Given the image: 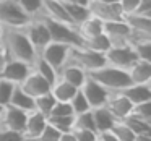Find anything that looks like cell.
<instances>
[{"label":"cell","mask_w":151,"mask_h":141,"mask_svg":"<svg viewBox=\"0 0 151 141\" xmlns=\"http://www.w3.org/2000/svg\"><path fill=\"white\" fill-rule=\"evenodd\" d=\"M86 75H88V78L99 83L102 88H106L109 92H119L124 88H127L128 84H132L130 76H128V73L125 70L114 68L111 65H104L98 70L86 73Z\"/></svg>","instance_id":"2"},{"label":"cell","mask_w":151,"mask_h":141,"mask_svg":"<svg viewBox=\"0 0 151 141\" xmlns=\"http://www.w3.org/2000/svg\"><path fill=\"white\" fill-rule=\"evenodd\" d=\"M23 135L21 133H15V131H8L0 128V141H21Z\"/></svg>","instance_id":"42"},{"label":"cell","mask_w":151,"mask_h":141,"mask_svg":"<svg viewBox=\"0 0 151 141\" xmlns=\"http://www.w3.org/2000/svg\"><path fill=\"white\" fill-rule=\"evenodd\" d=\"M4 109L5 107H2V105H0V118H2V114H4Z\"/></svg>","instance_id":"51"},{"label":"cell","mask_w":151,"mask_h":141,"mask_svg":"<svg viewBox=\"0 0 151 141\" xmlns=\"http://www.w3.org/2000/svg\"><path fill=\"white\" fill-rule=\"evenodd\" d=\"M59 141H76V140H75V136H73V133L70 131V133H62L60 135Z\"/></svg>","instance_id":"46"},{"label":"cell","mask_w":151,"mask_h":141,"mask_svg":"<svg viewBox=\"0 0 151 141\" xmlns=\"http://www.w3.org/2000/svg\"><path fill=\"white\" fill-rule=\"evenodd\" d=\"M33 72V65L29 63H24L20 62V60H13V59H8L7 63H5L4 70L0 73V78L8 79L10 83L13 84H21V83L26 79V76Z\"/></svg>","instance_id":"11"},{"label":"cell","mask_w":151,"mask_h":141,"mask_svg":"<svg viewBox=\"0 0 151 141\" xmlns=\"http://www.w3.org/2000/svg\"><path fill=\"white\" fill-rule=\"evenodd\" d=\"M127 73L135 84H151V62L148 60H137Z\"/></svg>","instance_id":"17"},{"label":"cell","mask_w":151,"mask_h":141,"mask_svg":"<svg viewBox=\"0 0 151 141\" xmlns=\"http://www.w3.org/2000/svg\"><path fill=\"white\" fill-rule=\"evenodd\" d=\"M117 4H119V7H120L122 15L125 16V15H132V13L137 11L140 0H119Z\"/></svg>","instance_id":"41"},{"label":"cell","mask_w":151,"mask_h":141,"mask_svg":"<svg viewBox=\"0 0 151 141\" xmlns=\"http://www.w3.org/2000/svg\"><path fill=\"white\" fill-rule=\"evenodd\" d=\"M93 118H94V127L96 131L99 133H104V131H109L114 123L117 120L114 118V115L107 110V107H98V109H93Z\"/></svg>","instance_id":"21"},{"label":"cell","mask_w":151,"mask_h":141,"mask_svg":"<svg viewBox=\"0 0 151 141\" xmlns=\"http://www.w3.org/2000/svg\"><path fill=\"white\" fill-rule=\"evenodd\" d=\"M135 141H151V135H138Z\"/></svg>","instance_id":"48"},{"label":"cell","mask_w":151,"mask_h":141,"mask_svg":"<svg viewBox=\"0 0 151 141\" xmlns=\"http://www.w3.org/2000/svg\"><path fill=\"white\" fill-rule=\"evenodd\" d=\"M46 125H47V118L42 114H39L36 110L29 112L26 117V123H24L23 136L24 138H39V135L42 133Z\"/></svg>","instance_id":"18"},{"label":"cell","mask_w":151,"mask_h":141,"mask_svg":"<svg viewBox=\"0 0 151 141\" xmlns=\"http://www.w3.org/2000/svg\"><path fill=\"white\" fill-rule=\"evenodd\" d=\"M83 47L93 50V52H98V54H106L111 49V41H109V37L104 33H101L94 37H89V39L83 41Z\"/></svg>","instance_id":"27"},{"label":"cell","mask_w":151,"mask_h":141,"mask_svg":"<svg viewBox=\"0 0 151 141\" xmlns=\"http://www.w3.org/2000/svg\"><path fill=\"white\" fill-rule=\"evenodd\" d=\"M120 122H124L137 136L138 135H151V122H148V120H141V118L130 114L127 118H124Z\"/></svg>","instance_id":"29"},{"label":"cell","mask_w":151,"mask_h":141,"mask_svg":"<svg viewBox=\"0 0 151 141\" xmlns=\"http://www.w3.org/2000/svg\"><path fill=\"white\" fill-rule=\"evenodd\" d=\"M132 115L141 118V120H148L151 122V101L143 102V104H137L132 109Z\"/></svg>","instance_id":"37"},{"label":"cell","mask_w":151,"mask_h":141,"mask_svg":"<svg viewBox=\"0 0 151 141\" xmlns=\"http://www.w3.org/2000/svg\"><path fill=\"white\" fill-rule=\"evenodd\" d=\"M98 141H99V140H98Z\"/></svg>","instance_id":"54"},{"label":"cell","mask_w":151,"mask_h":141,"mask_svg":"<svg viewBox=\"0 0 151 141\" xmlns=\"http://www.w3.org/2000/svg\"><path fill=\"white\" fill-rule=\"evenodd\" d=\"M47 122H49L54 128H57L60 133H70V131H73L75 115H67V117H49Z\"/></svg>","instance_id":"31"},{"label":"cell","mask_w":151,"mask_h":141,"mask_svg":"<svg viewBox=\"0 0 151 141\" xmlns=\"http://www.w3.org/2000/svg\"><path fill=\"white\" fill-rule=\"evenodd\" d=\"M80 91H81L83 96L86 97L91 110L93 109H98V107H104L107 99H109V96H111V92H109L107 89L102 88V86L99 84V83H96L94 79L88 78V75H86V81L83 83Z\"/></svg>","instance_id":"8"},{"label":"cell","mask_w":151,"mask_h":141,"mask_svg":"<svg viewBox=\"0 0 151 141\" xmlns=\"http://www.w3.org/2000/svg\"><path fill=\"white\" fill-rule=\"evenodd\" d=\"M89 2H98V4H117L119 0H89Z\"/></svg>","instance_id":"49"},{"label":"cell","mask_w":151,"mask_h":141,"mask_svg":"<svg viewBox=\"0 0 151 141\" xmlns=\"http://www.w3.org/2000/svg\"><path fill=\"white\" fill-rule=\"evenodd\" d=\"M104 59L106 65L128 72V68L137 62L138 57L135 54L133 47L130 44H125V46H111V49L104 54Z\"/></svg>","instance_id":"5"},{"label":"cell","mask_w":151,"mask_h":141,"mask_svg":"<svg viewBox=\"0 0 151 141\" xmlns=\"http://www.w3.org/2000/svg\"><path fill=\"white\" fill-rule=\"evenodd\" d=\"M65 10L68 13L70 20H72L73 26H78L81 21H85L86 18L89 16V10H88V5H81V4H65Z\"/></svg>","instance_id":"26"},{"label":"cell","mask_w":151,"mask_h":141,"mask_svg":"<svg viewBox=\"0 0 151 141\" xmlns=\"http://www.w3.org/2000/svg\"><path fill=\"white\" fill-rule=\"evenodd\" d=\"M21 31L24 33V36L28 37V41L31 42V46L34 47L36 54H39L47 44L50 42V36L49 31H47L46 24L41 18H33L29 20L23 28H20Z\"/></svg>","instance_id":"7"},{"label":"cell","mask_w":151,"mask_h":141,"mask_svg":"<svg viewBox=\"0 0 151 141\" xmlns=\"http://www.w3.org/2000/svg\"><path fill=\"white\" fill-rule=\"evenodd\" d=\"M67 115H73L70 102H55V105H54V109H52L49 117H67Z\"/></svg>","instance_id":"39"},{"label":"cell","mask_w":151,"mask_h":141,"mask_svg":"<svg viewBox=\"0 0 151 141\" xmlns=\"http://www.w3.org/2000/svg\"><path fill=\"white\" fill-rule=\"evenodd\" d=\"M18 7L17 0H0V26L2 28H23L29 21Z\"/></svg>","instance_id":"6"},{"label":"cell","mask_w":151,"mask_h":141,"mask_svg":"<svg viewBox=\"0 0 151 141\" xmlns=\"http://www.w3.org/2000/svg\"><path fill=\"white\" fill-rule=\"evenodd\" d=\"M70 105H72L73 115H78V114H83V112L91 110V107H89L88 101H86V97L83 96V92L80 91V89L75 92V96L70 99Z\"/></svg>","instance_id":"34"},{"label":"cell","mask_w":151,"mask_h":141,"mask_svg":"<svg viewBox=\"0 0 151 141\" xmlns=\"http://www.w3.org/2000/svg\"><path fill=\"white\" fill-rule=\"evenodd\" d=\"M18 86H20L26 94H29L33 99L37 97V96L46 94V92H50V84L42 78V76L37 75L34 70L26 76V79H24L21 84H18Z\"/></svg>","instance_id":"15"},{"label":"cell","mask_w":151,"mask_h":141,"mask_svg":"<svg viewBox=\"0 0 151 141\" xmlns=\"http://www.w3.org/2000/svg\"><path fill=\"white\" fill-rule=\"evenodd\" d=\"M124 21L133 33L141 34H151V18L150 16H141V15H125Z\"/></svg>","instance_id":"24"},{"label":"cell","mask_w":151,"mask_h":141,"mask_svg":"<svg viewBox=\"0 0 151 141\" xmlns=\"http://www.w3.org/2000/svg\"><path fill=\"white\" fill-rule=\"evenodd\" d=\"M0 46L8 59L20 60V62L29 63V65H33L34 59L37 57L34 47L31 46V42L20 28H4Z\"/></svg>","instance_id":"1"},{"label":"cell","mask_w":151,"mask_h":141,"mask_svg":"<svg viewBox=\"0 0 151 141\" xmlns=\"http://www.w3.org/2000/svg\"><path fill=\"white\" fill-rule=\"evenodd\" d=\"M44 21L47 31H49V36L52 42H59V44H65L68 47H81L83 46V39L80 37V34L76 33L75 26H70V24L60 23V21L50 20L46 16H39Z\"/></svg>","instance_id":"3"},{"label":"cell","mask_w":151,"mask_h":141,"mask_svg":"<svg viewBox=\"0 0 151 141\" xmlns=\"http://www.w3.org/2000/svg\"><path fill=\"white\" fill-rule=\"evenodd\" d=\"M8 105H12V107H15V109H20V110L26 112V114H29V112L34 110V99L31 97L29 94H26L20 86H15L13 94H12V99H10V104Z\"/></svg>","instance_id":"22"},{"label":"cell","mask_w":151,"mask_h":141,"mask_svg":"<svg viewBox=\"0 0 151 141\" xmlns=\"http://www.w3.org/2000/svg\"><path fill=\"white\" fill-rule=\"evenodd\" d=\"M21 141H41V140H39V138H24L23 136V140H21Z\"/></svg>","instance_id":"50"},{"label":"cell","mask_w":151,"mask_h":141,"mask_svg":"<svg viewBox=\"0 0 151 141\" xmlns=\"http://www.w3.org/2000/svg\"><path fill=\"white\" fill-rule=\"evenodd\" d=\"M119 92H122L132 102V105L151 101V84H135V83H132Z\"/></svg>","instance_id":"16"},{"label":"cell","mask_w":151,"mask_h":141,"mask_svg":"<svg viewBox=\"0 0 151 141\" xmlns=\"http://www.w3.org/2000/svg\"><path fill=\"white\" fill-rule=\"evenodd\" d=\"M102 33L109 37L111 46H125V44H130L132 29L127 26V23L124 20L104 23L102 24Z\"/></svg>","instance_id":"10"},{"label":"cell","mask_w":151,"mask_h":141,"mask_svg":"<svg viewBox=\"0 0 151 141\" xmlns=\"http://www.w3.org/2000/svg\"><path fill=\"white\" fill-rule=\"evenodd\" d=\"M68 50H70V47L65 46V44H59V42H52V41H50L37 55H39L41 59H44L52 68L57 70V73H59V70L67 63Z\"/></svg>","instance_id":"9"},{"label":"cell","mask_w":151,"mask_h":141,"mask_svg":"<svg viewBox=\"0 0 151 141\" xmlns=\"http://www.w3.org/2000/svg\"><path fill=\"white\" fill-rule=\"evenodd\" d=\"M26 117H28L26 112L20 110V109H15V107H12V105H7V107L4 109L2 118H0V128L23 135Z\"/></svg>","instance_id":"12"},{"label":"cell","mask_w":151,"mask_h":141,"mask_svg":"<svg viewBox=\"0 0 151 141\" xmlns=\"http://www.w3.org/2000/svg\"><path fill=\"white\" fill-rule=\"evenodd\" d=\"M135 15H141V16H150L151 18V0H140Z\"/></svg>","instance_id":"43"},{"label":"cell","mask_w":151,"mask_h":141,"mask_svg":"<svg viewBox=\"0 0 151 141\" xmlns=\"http://www.w3.org/2000/svg\"><path fill=\"white\" fill-rule=\"evenodd\" d=\"M73 136L76 141H98L99 135L93 130H85V128H73Z\"/></svg>","instance_id":"38"},{"label":"cell","mask_w":151,"mask_h":141,"mask_svg":"<svg viewBox=\"0 0 151 141\" xmlns=\"http://www.w3.org/2000/svg\"><path fill=\"white\" fill-rule=\"evenodd\" d=\"M2 34H4V28L0 26V39H2Z\"/></svg>","instance_id":"52"},{"label":"cell","mask_w":151,"mask_h":141,"mask_svg":"<svg viewBox=\"0 0 151 141\" xmlns=\"http://www.w3.org/2000/svg\"><path fill=\"white\" fill-rule=\"evenodd\" d=\"M55 99H54V96L50 94V92H46V94L42 96H37V97H34V110L39 112V114H42L44 117H49L50 112H52L54 105H55Z\"/></svg>","instance_id":"30"},{"label":"cell","mask_w":151,"mask_h":141,"mask_svg":"<svg viewBox=\"0 0 151 141\" xmlns=\"http://www.w3.org/2000/svg\"><path fill=\"white\" fill-rule=\"evenodd\" d=\"M130 46L133 47L138 60H148V62H151V39L137 41V42H132Z\"/></svg>","instance_id":"33"},{"label":"cell","mask_w":151,"mask_h":141,"mask_svg":"<svg viewBox=\"0 0 151 141\" xmlns=\"http://www.w3.org/2000/svg\"><path fill=\"white\" fill-rule=\"evenodd\" d=\"M18 7L28 18H39L44 11V0H17Z\"/></svg>","instance_id":"28"},{"label":"cell","mask_w":151,"mask_h":141,"mask_svg":"<svg viewBox=\"0 0 151 141\" xmlns=\"http://www.w3.org/2000/svg\"><path fill=\"white\" fill-rule=\"evenodd\" d=\"M15 86L17 84L10 83L8 79L0 78V105L2 107H7L10 104V99H12V94H13Z\"/></svg>","instance_id":"36"},{"label":"cell","mask_w":151,"mask_h":141,"mask_svg":"<svg viewBox=\"0 0 151 141\" xmlns=\"http://www.w3.org/2000/svg\"><path fill=\"white\" fill-rule=\"evenodd\" d=\"M106 107H107V110L114 115L115 120L120 122L132 114L133 105H132V102L128 101L122 92H111L107 102H106Z\"/></svg>","instance_id":"14"},{"label":"cell","mask_w":151,"mask_h":141,"mask_svg":"<svg viewBox=\"0 0 151 141\" xmlns=\"http://www.w3.org/2000/svg\"><path fill=\"white\" fill-rule=\"evenodd\" d=\"M0 50H2V46H0Z\"/></svg>","instance_id":"53"},{"label":"cell","mask_w":151,"mask_h":141,"mask_svg":"<svg viewBox=\"0 0 151 141\" xmlns=\"http://www.w3.org/2000/svg\"><path fill=\"white\" fill-rule=\"evenodd\" d=\"M76 91L78 89L75 86L68 84L67 81H63L60 78H57V81L50 86V94L54 96V99L57 102H70V99L75 96Z\"/></svg>","instance_id":"23"},{"label":"cell","mask_w":151,"mask_h":141,"mask_svg":"<svg viewBox=\"0 0 151 141\" xmlns=\"http://www.w3.org/2000/svg\"><path fill=\"white\" fill-rule=\"evenodd\" d=\"M60 131L57 130V128H54L52 125L47 122V125L44 127V130H42V133L39 135V140L41 141H59L60 140Z\"/></svg>","instance_id":"40"},{"label":"cell","mask_w":151,"mask_h":141,"mask_svg":"<svg viewBox=\"0 0 151 141\" xmlns=\"http://www.w3.org/2000/svg\"><path fill=\"white\" fill-rule=\"evenodd\" d=\"M109 131H111L119 141H135L137 140V135H135L124 122H115L114 127H112Z\"/></svg>","instance_id":"32"},{"label":"cell","mask_w":151,"mask_h":141,"mask_svg":"<svg viewBox=\"0 0 151 141\" xmlns=\"http://www.w3.org/2000/svg\"><path fill=\"white\" fill-rule=\"evenodd\" d=\"M73 128H85V130H93L96 131L94 127V118H93V110L83 112V114L75 115V125ZM98 133V131H96Z\"/></svg>","instance_id":"35"},{"label":"cell","mask_w":151,"mask_h":141,"mask_svg":"<svg viewBox=\"0 0 151 141\" xmlns=\"http://www.w3.org/2000/svg\"><path fill=\"white\" fill-rule=\"evenodd\" d=\"M33 70H34V72H36L39 76H42V78L46 79V81L49 83L50 86H52L54 83L57 81V78H59V73H57V70L52 68V67H50L44 59H41L39 55H37L36 59H34V62H33Z\"/></svg>","instance_id":"25"},{"label":"cell","mask_w":151,"mask_h":141,"mask_svg":"<svg viewBox=\"0 0 151 141\" xmlns=\"http://www.w3.org/2000/svg\"><path fill=\"white\" fill-rule=\"evenodd\" d=\"M65 4H81V5H88L89 0H62Z\"/></svg>","instance_id":"47"},{"label":"cell","mask_w":151,"mask_h":141,"mask_svg":"<svg viewBox=\"0 0 151 141\" xmlns=\"http://www.w3.org/2000/svg\"><path fill=\"white\" fill-rule=\"evenodd\" d=\"M7 60H8V57H7V54L4 52V49H2V50H0V73H2V70H4Z\"/></svg>","instance_id":"45"},{"label":"cell","mask_w":151,"mask_h":141,"mask_svg":"<svg viewBox=\"0 0 151 141\" xmlns=\"http://www.w3.org/2000/svg\"><path fill=\"white\" fill-rule=\"evenodd\" d=\"M59 78L67 81L68 84L75 86L76 89H80L83 86V83L86 81V72H83L81 68L75 65H70V63H65L62 68L59 70Z\"/></svg>","instance_id":"19"},{"label":"cell","mask_w":151,"mask_h":141,"mask_svg":"<svg viewBox=\"0 0 151 141\" xmlns=\"http://www.w3.org/2000/svg\"><path fill=\"white\" fill-rule=\"evenodd\" d=\"M102 21L98 20L96 16H93V15H89L88 18H86L85 21H81V23L76 26V33L80 34V37H81L83 41L89 39V37H94L98 36V34L102 33Z\"/></svg>","instance_id":"20"},{"label":"cell","mask_w":151,"mask_h":141,"mask_svg":"<svg viewBox=\"0 0 151 141\" xmlns=\"http://www.w3.org/2000/svg\"><path fill=\"white\" fill-rule=\"evenodd\" d=\"M88 10H89V15L96 16L102 23L124 20V15L120 11L119 4H98V2H89Z\"/></svg>","instance_id":"13"},{"label":"cell","mask_w":151,"mask_h":141,"mask_svg":"<svg viewBox=\"0 0 151 141\" xmlns=\"http://www.w3.org/2000/svg\"><path fill=\"white\" fill-rule=\"evenodd\" d=\"M67 63L75 65L78 68H81L83 72L89 73L93 70H98L101 67L106 65L104 54H98L93 50L86 49V47H70L68 57H67Z\"/></svg>","instance_id":"4"},{"label":"cell","mask_w":151,"mask_h":141,"mask_svg":"<svg viewBox=\"0 0 151 141\" xmlns=\"http://www.w3.org/2000/svg\"><path fill=\"white\" fill-rule=\"evenodd\" d=\"M99 141H119L111 131H104V133H99Z\"/></svg>","instance_id":"44"}]
</instances>
